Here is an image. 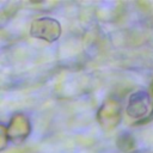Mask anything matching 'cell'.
Returning <instances> with one entry per match:
<instances>
[{
    "label": "cell",
    "instance_id": "obj_1",
    "mask_svg": "<svg viewBox=\"0 0 153 153\" xmlns=\"http://www.w3.org/2000/svg\"><path fill=\"white\" fill-rule=\"evenodd\" d=\"M61 26L53 18H39L31 24V35L48 42L56 41L60 37Z\"/></svg>",
    "mask_w": 153,
    "mask_h": 153
},
{
    "label": "cell",
    "instance_id": "obj_2",
    "mask_svg": "<svg viewBox=\"0 0 153 153\" xmlns=\"http://www.w3.org/2000/svg\"><path fill=\"white\" fill-rule=\"evenodd\" d=\"M148 105H149L148 94L143 91H139L131 94L127 112L131 117H141V116H145L146 112L148 111Z\"/></svg>",
    "mask_w": 153,
    "mask_h": 153
},
{
    "label": "cell",
    "instance_id": "obj_3",
    "mask_svg": "<svg viewBox=\"0 0 153 153\" xmlns=\"http://www.w3.org/2000/svg\"><path fill=\"white\" fill-rule=\"evenodd\" d=\"M29 131H30V123H29V121L26 120L25 116L18 115V116H16L12 120V122H11L6 134L12 140H23L24 137L27 136Z\"/></svg>",
    "mask_w": 153,
    "mask_h": 153
},
{
    "label": "cell",
    "instance_id": "obj_4",
    "mask_svg": "<svg viewBox=\"0 0 153 153\" xmlns=\"http://www.w3.org/2000/svg\"><path fill=\"white\" fill-rule=\"evenodd\" d=\"M6 137H7V134H6V130L4 127L0 126V149L4 147L5 142H6Z\"/></svg>",
    "mask_w": 153,
    "mask_h": 153
}]
</instances>
